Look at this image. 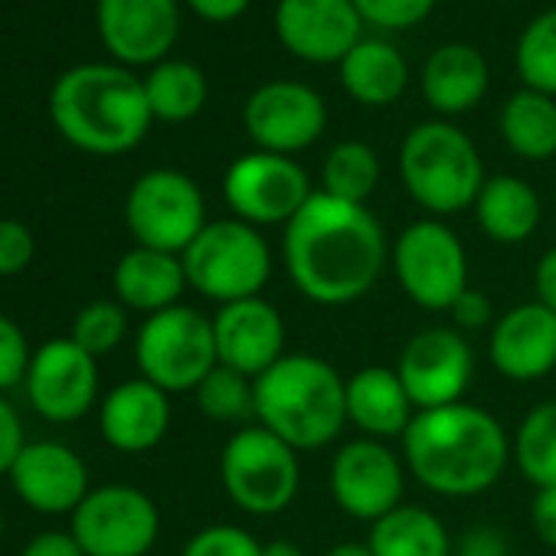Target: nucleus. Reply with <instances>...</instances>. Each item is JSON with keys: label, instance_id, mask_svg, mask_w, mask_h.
<instances>
[{"label": "nucleus", "instance_id": "20e7f679", "mask_svg": "<svg viewBox=\"0 0 556 556\" xmlns=\"http://www.w3.org/2000/svg\"><path fill=\"white\" fill-rule=\"evenodd\" d=\"M255 387V422L295 452H315L348 426V380L315 354H286Z\"/></svg>", "mask_w": 556, "mask_h": 556}, {"label": "nucleus", "instance_id": "f3484780", "mask_svg": "<svg viewBox=\"0 0 556 556\" xmlns=\"http://www.w3.org/2000/svg\"><path fill=\"white\" fill-rule=\"evenodd\" d=\"M354 0H278L275 37L305 63H338L364 40Z\"/></svg>", "mask_w": 556, "mask_h": 556}, {"label": "nucleus", "instance_id": "aec40b11", "mask_svg": "<svg viewBox=\"0 0 556 556\" xmlns=\"http://www.w3.org/2000/svg\"><path fill=\"white\" fill-rule=\"evenodd\" d=\"M491 367L514 383H536L556 370V315L540 302L507 308L488 338Z\"/></svg>", "mask_w": 556, "mask_h": 556}, {"label": "nucleus", "instance_id": "8fccbe9b", "mask_svg": "<svg viewBox=\"0 0 556 556\" xmlns=\"http://www.w3.org/2000/svg\"><path fill=\"white\" fill-rule=\"evenodd\" d=\"M0 536H4V514H0Z\"/></svg>", "mask_w": 556, "mask_h": 556}, {"label": "nucleus", "instance_id": "a19ab883", "mask_svg": "<svg viewBox=\"0 0 556 556\" xmlns=\"http://www.w3.org/2000/svg\"><path fill=\"white\" fill-rule=\"evenodd\" d=\"M27 439H24V426H21V416L17 409L11 406L8 396H0V478L11 475L17 455L24 452Z\"/></svg>", "mask_w": 556, "mask_h": 556}, {"label": "nucleus", "instance_id": "6e6552de", "mask_svg": "<svg viewBox=\"0 0 556 556\" xmlns=\"http://www.w3.org/2000/svg\"><path fill=\"white\" fill-rule=\"evenodd\" d=\"M135 361L141 377L164 393L197 390L200 380L219 364L213 318L187 305L144 318L135 341Z\"/></svg>", "mask_w": 556, "mask_h": 556}, {"label": "nucleus", "instance_id": "39448f33", "mask_svg": "<svg viewBox=\"0 0 556 556\" xmlns=\"http://www.w3.org/2000/svg\"><path fill=\"white\" fill-rule=\"evenodd\" d=\"M400 177L409 197L435 216L475 206L488 180L471 138L448 122H422L406 135L400 148Z\"/></svg>", "mask_w": 556, "mask_h": 556}, {"label": "nucleus", "instance_id": "9d476101", "mask_svg": "<svg viewBox=\"0 0 556 556\" xmlns=\"http://www.w3.org/2000/svg\"><path fill=\"white\" fill-rule=\"evenodd\" d=\"M125 223L138 245L184 255L206 226V203L187 174L161 167L131 184L125 200Z\"/></svg>", "mask_w": 556, "mask_h": 556}, {"label": "nucleus", "instance_id": "4c0bfd02", "mask_svg": "<svg viewBox=\"0 0 556 556\" xmlns=\"http://www.w3.org/2000/svg\"><path fill=\"white\" fill-rule=\"evenodd\" d=\"M30 357H34L30 344H27L24 331L17 328V321L0 315V393H8L27 380Z\"/></svg>", "mask_w": 556, "mask_h": 556}, {"label": "nucleus", "instance_id": "e433bc0d", "mask_svg": "<svg viewBox=\"0 0 556 556\" xmlns=\"http://www.w3.org/2000/svg\"><path fill=\"white\" fill-rule=\"evenodd\" d=\"M354 8L364 24L380 27V30H409L422 24L435 0H354Z\"/></svg>", "mask_w": 556, "mask_h": 556}, {"label": "nucleus", "instance_id": "f8f14e48", "mask_svg": "<svg viewBox=\"0 0 556 556\" xmlns=\"http://www.w3.org/2000/svg\"><path fill=\"white\" fill-rule=\"evenodd\" d=\"M157 533V504L131 484L92 488L73 514V536L86 556H144Z\"/></svg>", "mask_w": 556, "mask_h": 556}, {"label": "nucleus", "instance_id": "412c9836", "mask_svg": "<svg viewBox=\"0 0 556 556\" xmlns=\"http://www.w3.org/2000/svg\"><path fill=\"white\" fill-rule=\"evenodd\" d=\"M180 30L177 0H99V34L125 66H157Z\"/></svg>", "mask_w": 556, "mask_h": 556}, {"label": "nucleus", "instance_id": "37998d69", "mask_svg": "<svg viewBox=\"0 0 556 556\" xmlns=\"http://www.w3.org/2000/svg\"><path fill=\"white\" fill-rule=\"evenodd\" d=\"M21 556H86L79 540L73 536V530H47V533H37L24 549Z\"/></svg>", "mask_w": 556, "mask_h": 556}, {"label": "nucleus", "instance_id": "72a5a7b5", "mask_svg": "<svg viewBox=\"0 0 556 556\" xmlns=\"http://www.w3.org/2000/svg\"><path fill=\"white\" fill-rule=\"evenodd\" d=\"M197 406L206 419L213 422H229V426H245L255 422V387L249 377L216 364L200 387L193 390Z\"/></svg>", "mask_w": 556, "mask_h": 556}, {"label": "nucleus", "instance_id": "423d86ee", "mask_svg": "<svg viewBox=\"0 0 556 556\" xmlns=\"http://www.w3.org/2000/svg\"><path fill=\"white\" fill-rule=\"evenodd\" d=\"M187 286L216 305L262 295L271 275V252L262 232L242 219H213L187 245Z\"/></svg>", "mask_w": 556, "mask_h": 556}, {"label": "nucleus", "instance_id": "79ce46f5", "mask_svg": "<svg viewBox=\"0 0 556 556\" xmlns=\"http://www.w3.org/2000/svg\"><path fill=\"white\" fill-rule=\"evenodd\" d=\"M530 523L540 543L556 549V484L553 488H536L530 501Z\"/></svg>", "mask_w": 556, "mask_h": 556}, {"label": "nucleus", "instance_id": "bb28decb", "mask_svg": "<svg viewBox=\"0 0 556 556\" xmlns=\"http://www.w3.org/2000/svg\"><path fill=\"white\" fill-rule=\"evenodd\" d=\"M409 70L396 47L383 40H361L341 60V86L361 105L383 109L393 105L406 89Z\"/></svg>", "mask_w": 556, "mask_h": 556}, {"label": "nucleus", "instance_id": "f704fd0d", "mask_svg": "<svg viewBox=\"0 0 556 556\" xmlns=\"http://www.w3.org/2000/svg\"><path fill=\"white\" fill-rule=\"evenodd\" d=\"M128 334V308L122 302H92L73 321V341L96 361L112 354Z\"/></svg>", "mask_w": 556, "mask_h": 556}, {"label": "nucleus", "instance_id": "9b49d317", "mask_svg": "<svg viewBox=\"0 0 556 556\" xmlns=\"http://www.w3.org/2000/svg\"><path fill=\"white\" fill-rule=\"evenodd\" d=\"M312 180L305 167L286 154L252 151L229 164L223 177V197L236 219L249 226H289L292 216L312 200Z\"/></svg>", "mask_w": 556, "mask_h": 556}, {"label": "nucleus", "instance_id": "2f4dec72", "mask_svg": "<svg viewBox=\"0 0 556 556\" xmlns=\"http://www.w3.org/2000/svg\"><path fill=\"white\" fill-rule=\"evenodd\" d=\"M377 184H380V157L370 144L341 141L328 151L321 167V193L348 203H367Z\"/></svg>", "mask_w": 556, "mask_h": 556}, {"label": "nucleus", "instance_id": "7c9ffc66", "mask_svg": "<svg viewBox=\"0 0 556 556\" xmlns=\"http://www.w3.org/2000/svg\"><path fill=\"white\" fill-rule=\"evenodd\" d=\"M510 462L536 488L556 484V400L536 403L510 439Z\"/></svg>", "mask_w": 556, "mask_h": 556}, {"label": "nucleus", "instance_id": "09e8293b", "mask_svg": "<svg viewBox=\"0 0 556 556\" xmlns=\"http://www.w3.org/2000/svg\"><path fill=\"white\" fill-rule=\"evenodd\" d=\"M325 556H374V553H370L367 540H364V543H361V540H341V543H334Z\"/></svg>", "mask_w": 556, "mask_h": 556}, {"label": "nucleus", "instance_id": "cd10ccee", "mask_svg": "<svg viewBox=\"0 0 556 556\" xmlns=\"http://www.w3.org/2000/svg\"><path fill=\"white\" fill-rule=\"evenodd\" d=\"M367 546L374 556H452L445 523L419 504H400L370 523Z\"/></svg>", "mask_w": 556, "mask_h": 556}, {"label": "nucleus", "instance_id": "2eb2a0df", "mask_svg": "<svg viewBox=\"0 0 556 556\" xmlns=\"http://www.w3.org/2000/svg\"><path fill=\"white\" fill-rule=\"evenodd\" d=\"M396 374L416 413L439 409L465 400L475 377V354L458 328H426L403 348Z\"/></svg>", "mask_w": 556, "mask_h": 556}, {"label": "nucleus", "instance_id": "a211bd4d", "mask_svg": "<svg viewBox=\"0 0 556 556\" xmlns=\"http://www.w3.org/2000/svg\"><path fill=\"white\" fill-rule=\"evenodd\" d=\"M216 357L223 367L255 380L275 361L286 357V321L271 302L262 295L219 305L213 315Z\"/></svg>", "mask_w": 556, "mask_h": 556}, {"label": "nucleus", "instance_id": "de8ad7c7", "mask_svg": "<svg viewBox=\"0 0 556 556\" xmlns=\"http://www.w3.org/2000/svg\"><path fill=\"white\" fill-rule=\"evenodd\" d=\"M262 556H305V549L295 540H268L262 543Z\"/></svg>", "mask_w": 556, "mask_h": 556}, {"label": "nucleus", "instance_id": "f257e3e1", "mask_svg": "<svg viewBox=\"0 0 556 556\" xmlns=\"http://www.w3.org/2000/svg\"><path fill=\"white\" fill-rule=\"evenodd\" d=\"M282 258L302 299L341 308L377 286L390 262V245L380 219L364 203L315 190L286 226Z\"/></svg>", "mask_w": 556, "mask_h": 556}, {"label": "nucleus", "instance_id": "4468645a", "mask_svg": "<svg viewBox=\"0 0 556 556\" xmlns=\"http://www.w3.org/2000/svg\"><path fill=\"white\" fill-rule=\"evenodd\" d=\"M245 131L255 144V151L268 154H299L312 148L328 125V109L325 99L305 86V83H265L258 86L245 109H242Z\"/></svg>", "mask_w": 556, "mask_h": 556}, {"label": "nucleus", "instance_id": "58836bf2", "mask_svg": "<svg viewBox=\"0 0 556 556\" xmlns=\"http://www.w3.org/2000/svg\"><path fill=\"white\" fill-rule=\"evenodd\" d=\"M37 255L34 232L21 219H0V278L27 271Z\"/></svg>", "mask_w": 556, "mask_h": 556}, {"label": "nucleus", "instance_id": "b1692460", "mask_svg": "<svg viewBox=\"0 0 556 556\" xmlns=\"http://www.w3.org/2000/svg\"><path fill=\"white\" fill-rule=\"evenodd\" d=\"M416 406L393 367H361L348 380V422L367 439H403Z\"/></svg>", "mask_w": 556, "mask_h": 556}, {"label": "nucleus", "instance_id": "4be33fe9", "mask_svg": "<svg viewBox=\"0 0 556 556\" xmlns=\"http://www.w3.org/2000/svg\"><path fill=\"white\" fill-rule=\"evenodd\" d=\"M99 429L115 452H151L170 429V393L144 377L118 383L99 406Z\"/></svg>", "mask_w": 556, "mask_h": 556}, {"label": "nucleus", "instance_id": "c9c22d12", "mask_svg": "<svg viewBox=\"0 0 556 556\" xmlns=\"http://www.w3.org/2000/svg\"><path fill=\"white\" fill-rule=\"evenodd\" d=\"M180 556H262V543L236 523H210L187 540Z\"/></svg>", "mask_w": 556, "mask_h": 556}, {"label": "nucleus", "instance_id": "49530a36", "mask_svg": "<svg viewBox=\"0 0 556 556\" xmlns=\"http://www.w3.org/2000/svg\"><path fill=\"white\" fill-rule=\"evenodd\" d=\"M187 4L206 24H229L249 8V0H187Z\"/></svg>", "mask_w": 556, "mask_h": 556}, {"label": "nucleus", "instance_id": "0eeeda50", "mask_svg": "<svg viewBox=\"0 0 556 556\" xmlns=\"http://www.w3.org/2000/svg\"><path fill=\"white\" fill-rule=\"evenodd\" d=\"M226 497L249 517H275L292 507L302 488L299 452L258 422L236 429L219 455Z\"/></svg>", "mask_w": 556, "mask_h": 556}, {"label": "nucleus", "instance_id": "393cba45", "mask_svg": "<svg viewBox=\"0 0 556 556\" xmlns=\"http://www.w3.org/2000/svg\"><path fill=\"white\" fill-rule=\"evenodd\" d=\"M488 92V63L468 43L439 47L422 70V96L439 115H462Z\"/></svg>", "mask_w": 556, "mask_h": 556}, {"label": "nucleus", "instance_id": "473e14b6", "mask_svg": "<svg viewBox=\"0 0 556 556\" xmlns=\"http://www.w3.org/2000/svg\"><path fill=\"white\" fill-rule=\"evenodd\" d=\"M514 66L523 89L556 99V8L527 24L517 40Z\"/></svg>", "mask_w": 556, "mask_h": 556}, {"label": "nucleus", "instance_id": "f03ea898", "mask_svg": "<svg viewBox=\"0 0 556 556\" xmlns=\"http://www.w3.org/2000/svg\"><path fill=\"white\" fill-rule=\"evenodd\" d=\"M406 471L439 497H475L494 488L510 465V435L475 403L419 409L403 432Z\"/></svg>", "mask_w": 556, "mask_h": 556}, {"label": "nucleus", "instance_id": "6ab92c4d", "mask_svg": "<svg viewBox=\"0 0 556 556\" xmlns=\"http://www.w3.org/2000/svg\"><path fill=\"white\" fill-rule=\"evenodd\" d=\"M8 478H11L17 497L30 510L50 514V517L76 514V507L92 491L86 462L70 445L53 442V439L27 442Z\"/></svg>", "mask_w": 556, "mask_h": 556}, {"label": "nucleus", "instance_id": "c03bdc74", "mask_svg": "<svg viewBox=\"0 0 556 556\" xmlns=\"http://www.w3.org/2000/svg\"><path fill=\"white\" fill-rule=\"evenodd\" d=\"M455 556H507V540L494 527H471L458 540Z\"/></svg>", "mask_w": 556, "mask_h": 556}, {"label": "nucleus", "instance_id": "ddd939ff", "mask_svg": "<svg viewBox=\"0 0 556 556\" xmlns=\"http://www.w3.org/2000/svg\"><path fill=\"white\" fill-rule=\"evenodd\" d=\"M328 488L348 517L377 523L403 504L406 465L387 442L361 435L334 452Z\"/></svg>", "mask_w": 556, "mask_h": 556}, {"label": "nucleus", "instance_id": "c756f323", "mask_svg": "<svg viewBox=\"0 0 556 556\" xmlns=\"http://www.w3.org/2000/svg\"><path fill=\"white\" fill-rule=\"evenodd\" d=\"M144 96L154 118L180 125L197 118L200 109L206 105V76L184 60L157 63L144 79Z\"/></svg>", "mask_w": 556, "mask_h": 556}, {"label": "nucleus", "instance_id": "a878e982", "mask_svg": "<svg viewBox=\"0 0 556 556\" xmlns=\"http://www.w3.org/2000/svg\"><path fill=\"white\" fill-rule=\"evenodd\" d=\"M540 213L543 210L536 190L510 174L488 177L475 200V216L481 232L501 245H520L523 239H530L533 229L540 226Z\"/></svg>", "mask_w": 556, "mask_h": 556}, {"label": "nucleus", "instance_id": "a18cd8bd", "mask_svg": "<svg viewBox=\"0 0 556 556\" xmlns=\"http://www.w3.org/2000/svg\"><path fill=\"white\" fill-rule=\"evenodd\" d=\"M533 292H536V302L556 315V245L546 249L533 268Z\"/></svg>", "mask_w": 556, "mask_h": 556}, {"label": "nucleus", "instance_id": "c85d7f7f", "mask_svg": "<svg viewBox=\"0 0 556 556\" xmlns=\"http://www.w3.org/2000/svg\"><path fill=\"white\" fill-rule=\"evenodd\" d=\"M501 138L523 161H546L556 154V99L520 89L501 109Z\"/></svg>", "mask_w": 556, "mask_h": 556}, {"label": "nucleus", "instance_id": "ea45409f", "mask_svg": "<svg viewBox=\"0 0 556 556\" xmlns=\"http://www.w3.org/2000/svg\"><path fill=\"white\" fill-rule=\"evenodd\" d=\"M448 315H452V321H455V328L465 334V331H481V328H491L497 318H494V305H491V299L484 295V292H478V289H465L462 295H458V302L448 308Z\"/></svg>", "mask_w": 556, "mask_h": 556}, {"label": "nucleus", "instance_id": "5701e85b", "mask_svg": "<svg viewBox=\"0 0 556 556\" xmlns=\"http://www.w3.org/2000/svg\"><path fill=\"white\" fill-rule=\"evenodd\" d=\"M115 299L141 315H157L174 305H180V295L187 292V271L184 258L174 252H157L135 245L125 252L112 271Z\"/></svg>", "mask_w": 556, "mask_h": 556}, {"label": "nucleus", "instance_id": "1a4fd4ad", "mask_svg": "<svg viewBox=\"0 0 556 556\" xmlns=\"http://www.w3.org/2000/svg\"><path fill=\"white\" fill-rule=\"evenodd\" d=\"M390 262L406 299L426 312H448L468 289L465 245L442 219L409 223L396 236Z\"/></svg>", "mask_w": 556, "mask_h": 556}, {"label": "nucleus", "instance_id": "dca6fc26", "mask_svg": "<svg viewBox=\"0 0 556 556\" xmlns=\"http://www.w3.org/2000/svg\"><path fill=\"white\" fill-rule=\"evenodd\" d=\"M27 400L50 422L83 419L99 396V367L73 338H53L30 357Z\"/></svg>", "mask_w": 556, "mask_h": 556}, {"label": "nucleus", "instance_id": "7ed1b4c3", "mask_svg": "<svg viewBox=\"0 0 556 556\" xmlns=\"http://www.w3.org/2000/svg\"><path fill=\"white\" fill-rule=\"evenodd\" d=\"M50 115L60 135L89 154H125L141 144L151 128L144 83L105 63L70 70L50 96Z\"/></svg>", "mask_w": 556, "mask_h": 556}]
</instances>
